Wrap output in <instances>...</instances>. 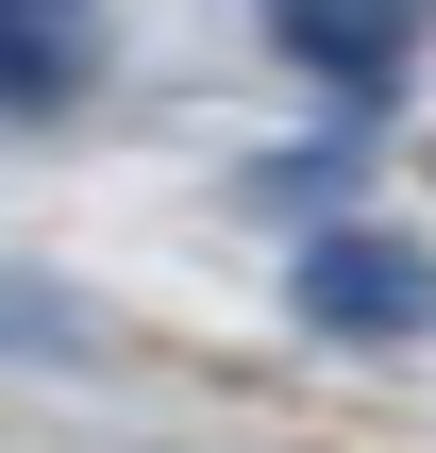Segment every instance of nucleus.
<instances>
[{"mask_svg": "<svg viewBox=\"0 0 436 453\" xmlns=\"http://www.w3.org/2000/svg\"><path fill=\"white\" fill-rule=\"evenodd\" d=\"M0 353H34V370H101L118 336H101V303H67V286H34V269H0Z\"/></svg>", "mask_w": 436, "mask_h": 453, "instance_id": "20e7f679", "label": "nucleus"}, {"mask_svg": "<svg viewBox=\"0 0 436 453\" xmlns=\"http://www.w3.org/2000/svg\"><path fill=\"white\" fill-rule=\"evenodd\" d=\"M286 303H302V336L403 353V336H436V252L386 235V219H319V235L286 252Z\"/></svg>", "mask_w": 436, "mask_h": 453, "instance_id": "f257e3e1", "label": "nucleus"}, {"mask_svg": "<svg viewBox=\"0 0 436 453\" xmlns=\"http://www.w3.org/2000/svg\"><path fill=\"white\" fill-rule=\"evenodd\" d=\"M84 67H101V34L67 0H0V118H67Z\"/></svg>", "mask_w": 436, "mask_h": 453, "instance_id": "7ed1b4c3", "label": "nucleus"}, {"mask_svg": "<svg viewBox=\"0 0 436 453\" xmlns=\"http://www.w3.org/2000/svg\"><path fill=\"white\" fill-rule=\"evenodd\" d=\"M269 50H286L302 84H336V101H403L420 17H386V0H269Z\"/></svg>", "mask_w": 436, "mask_h": 453, "instance_id": "f03ea898", "label": "nucleus"}]
</instances>
